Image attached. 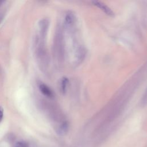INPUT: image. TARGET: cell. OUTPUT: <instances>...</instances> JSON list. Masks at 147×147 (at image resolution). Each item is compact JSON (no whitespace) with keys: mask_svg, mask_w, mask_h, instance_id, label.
<instances>
[{"mask_svg":"<svg viewBox=\"0 0 147 147\" xmlns=\"http://www.w3.org/2000/svg\"><path fill=\"white\" fill-rule=\"evenodd\" d=\"M34 51L38 67L42 70L46 69L48 64V56L45 48V40H43L36 34L33 41Z\"/></svg>","mask_w":147,"mask_h":147,"instance_id":"6da1fadb","label":"cell"},{"mask_svg":"<svg viewBox=\"0 0 147 147\" xmlns=\"http://www.w3.org/2000/svg\"><path fill=\"white\" fill-rule=\"evenodd\" d=\"M55 52L56 53V56L59 59H61L63 57L64 52V46L63 36L60 29H58L56 33L55 40Z\"/></svg>","mask_w":147,"mask_h":147,"instance_id":"7a4b0ae2","label":"cell"},{"mask_svg":"<svg viewBox=\"0 0 147 147\" xmlns=\"http://www.w3.org/2000/svg\"><path fill=\"white\" fill-rule=\"evenodd\" d=\"M49 25V21L46 18H43L38 24V36L43 40H45Z\"/></svg>","mask_w":147,"mask_h":147,"instance_id":"3957f363","label":"cell"},{"mask_svg":"<svg viewBox=\"0 0 147 147\" xmlns=\"http://www.w3.org/2000/svg\"><path fill=\"white\" fill-rule=\"evenodd\" d=\"M40 92L45 96L49 98H52L53 97V93L50 88L44 83L40 84L38 86Z\"/></svg>","mask_w":147,"mask_h":147,"instance_id":"277c9868","label":"cell"},{"mask_svg":"<svg viewBox=\"0 0 147 147\" xmlns=\"http://www.w3.org/2000/svg\"><path fill=\"white\" fill-rule=\"evenodd\" d=\"M75 22V18L74 15L71 13H67L65 17V21H64V24L66 28H71L74 25Z\"/></svg>","mask_w":147,"mask_h":147,"instance_id":"5b68a950","label":"cell"},{"mask_svg":"<svg viewBox=\"0 0 147 147\" xmlns=\"http://www.w3.org/2000/svg\"><path fill=\"white\" fill-rule=\"evenodd\" d=\"M93 3L97 7H99L102 10H103L107 14L110 15V16L113 15V12L112 11V10L109 7H108L107 6H106V5L103 4L102 2H99V1H94Z\"/></svg>","mask_w":147,"mask_h":147,"instance_id":"8992f818","label":"cell"},{"mask_svg":"<svg viewBox=\"0 0 147 147\" xmlns=\"http://www.w3.org/2000/svg\"><path fill=\"white\" fill-rule=\"evenodd\" d=\"M67 83H68V79L65 78H64L61 80V91L63 92H64L65 91Z\"/></svg>","mask_w":147,"mask_h":147,"instance_id":"52a82bcc","label":"cell"},{"mask_svg":"<svg viewBox=\"0 0 147 147\" xmlns=\"http://www.w3.org/2000/svg\"><path fill=\"white\" fill-rule=\"evenodd\" d=\"M15 147H28V144L25 141H20L16 143Z\"/></svg>","mask_w":147,"mask_h":147,"instance_id":"ba28073f","label":"cell"},{"mask_svg":"<svg viewBox=\"0 0 147 147\" xmlns=\"http://www.w3.org/2000/svg\"><path fill=\"white\" fill-rule=\"evenodd\" d=\"M67 129V125L66 123H63V125H61L60 126V127H59V131L60 133L63 134L64 133L65 131H66Z\"/></svg>","mask_w":147,"mask_h":147,"instance_id":"9c48e42d","label":"cell"},{"mask_svg":"<svg viewBox=\"0 0 147 147\" xmlns=\"http://www.w3.org/2000/svg\"><path fill=\"white\" fill-rule=\"evenodd\" d=\"M3 109L2 106H0V122L2 121L3 117Z\"/></svg>","mask_w":147,"mask_h":147,"instance_id":"30bf717a","label":"cell"},{"mask_svg":"<svg viewBox=\"0 0 147 147\" xmlns=\"http://www.w3.org/2000/svg\"><path fill=\"white\" fill-rule=\"evenodd\" d=\"M145 94H146V95H147V91H146V92H145ZM146 101H147V99H146V96H145V98H144V99L143 100V101H142V102L145 103Z\"/></svg>","mask_w":147,"mask_h":147,"instance_id":"8fae6325","label":"cell"},{"mask_svg":"<svg viewBox=\"0 0 147 147\" xmlns=\"http://www.w3.org/2000/svg\"><path fill=\"white\" fill-rule=\"evenodd\" d=\"M5 2V1H1V0H0V7H1V6L2 5V4H3V3H4Z\"/></svg>","mask_w":147,"mask_h":147,"instance_id":"7c38bea8","label":"cell"},{"mask_svg":"<svg viewBox=\"0 0 147 147\" xmlns=\"http://www.w3.org/2000/svg\"><path fill=\"white\" fill-rule=\"evenodd\" d=\"M3 18V17H2V16H1V15H0V22H1V21H2V19H3V18Z\"/></svg>","mask_w":147,"mask_h":147,"instance_id":"4fadbf2b","label":"cell"}]
</instances>
